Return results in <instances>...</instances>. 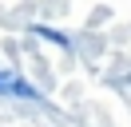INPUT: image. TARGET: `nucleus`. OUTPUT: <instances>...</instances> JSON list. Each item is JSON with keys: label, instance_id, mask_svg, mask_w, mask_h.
<instances>
[{"label": "nucleus", "instance_id": "nucleus-1", "mask_svg": "<svg viewBox=\"0 0 131 127\" xmlns=\"http://www.w3.org/2000/svg\"><path fill=\"white\" fill-rule=\"evenodd\" d=\"M0 91H4V95H24V99H32V95H36V87H28L20 76H12V71H4V68H0Z\"/></svg>", "mask_w": 131, "mask_h": 127}]
</instances>
